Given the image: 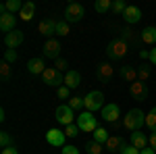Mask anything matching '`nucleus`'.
Returning a JSON list of instances; mask_svg holds the SVG:
<instances>
[{
    "mask_svg": "<svg viewBox=\"0 0 156 154\" xmlns=\"http://www.w3.org/2000/svg\"><path fill=\"white\" fill-rule=\"evenodd\" d=\"M121 154H142V150H137V148H133L131 144H129V146H127V148H125V150H123Z\"/></svg>",
    "mask_w": 156,
    "mask_h": 154,
    "instance_id": "ea45409f",
    "label": "nucleus"
},
{
    "mask_svg": "<svg viewBox=\"0 0 156 154\" xmlns=\"http://www.w3.org/2000/svg\"><path fill=\"white\" fill-rule=\"evenodd\" d=\"M129 96H131L133 100H137V102H144L146 98H148V85L146 81H133L129 83Z\"/></svg>",
    "mask_w": 156,
    "mask_h": 154,
    "instance_id": "6e6552de",
    "label": "nucleus"
},
{
    "mask_svg": "<svg viewBox=\"0 0 156 154\" xmlns=\"http://www.w3.org/2000/svg\"><path fill=\"white\" fill-rule=\"evenodd\" d=\"M44 56L46 59H56L58 60V54H60V42L56 38H48L46 42H44Z\"/></svg>",
    "mask_w": 156,
    "mask_h": 154,
    "instance_id": "9d476101",
    "label": "nucleus"
},
{
    "mask_svg": "<svg viewBox=\"0 0 156 154\" xmlns=\"http://www.w3.org/2000/svg\"><path fill=\"white\" fill-rule=\"evenodd\" d=\"M4 60H6L9 65L15 63V60H17V52H15V50H6V52H4Z\"/></svg>",
    "mask_w": 156,
    "mask_h": 154,
    "instance_id": "4c0bfd02",
    "label": "nucleus"
},
{
    "mask_svg": "<svg viewBox=\"0 0 156 154\" xmlns=\"http://www.w3.org/2000/svg\"><path fill=\"white\" fill-rule=\"evenodd\" d=\"M37 31H40L42 36H46V40L52 38L54 34H56V21H54V19H44V21H40Z\"/></svg>",
    "mask_w": 156,
    "mask_h": 154,
    "instance_id": "dca6fc26",
    "label": "nucleus"
},
{
    "mask_svg": "<svg viewBox=\"0 0 156 154\" xmlns=\"http://www.w3.org/2000/svg\"><path fill=\"white\" fill-rule=\"evenodd\" d=\"M104 146H106V150L110 154H121L127 148V142H125V138H121V135H110Z\"/></svg>",
    "mask_w": 156,
    "mask_h": 154,
    "instance_id": "9b49d317",
    "label": "nucleus"
},
{
    "mask_svg": "<svg viewBox=\"0 0 156 154\" xmlns=\"http://www.w3.org/2000/svg\"><path fill=\"white\" fill-rule=\"evenodd\" d=\"M69 34H71V25L67 23L65 19L56 21V36H69Z\"/></svg>",
    "mask_w": 156,
    "mask_h": 154,
    "instance_id": "cd10ccee",
    "label": "nucleus"
},
{
    "mask_svg": "<svg viewBox=\"0 0 156 154\" xmlns=\"http://www.w3.org/2000/svg\"><path fill=\"white\" fill-rule=\"evenodd\" d=\"M23 4H25V2H21V0H6V2L0 6V15H2V13H11V15H15V13H21Z\"/></svg>",
    "mask_w": 156,
    "mask_h": 154,
    "instance_id": "aec40b11",
    "label": "nucleus"
},
{
    "mask_svg": "<svg viewBox=\"0 0 156 154\" xmlns=\"http://www.w3.org/2000/svg\"><path fill=\"white\" fill-rule=\"evenodd\" d=\"M148 146H150V148H154V150H156V133H152V135L148 138Z\"/></svg>",
    "mask_w": 156,
    "mask_h": 154,
    "instance_id": "37998d69",
    "label": "nucleus"
},
{
    "mask_svg": "<svg viewBox=\"0 0 156 154\" xmlns=\"http://www.w3.org/2000/svg\"><path fill=\"white\" fill-rule=\"evenodd\" d=\"M100 117H102V121H106V123H110V125L119 123V119H121V108H119V104H115V102L104 104L102 113H100Z\"/></svg>",
    "mask_w": 156,
    "mask_h": 154,
    "instance_id": "423d86ee",
    "label": "nucleus"
},
{
    "mask_svg": "<svg viewBox=\"0 0 156 154\" xmlns=\"http://www.w3.org/2000/svg\"><path fill=\"white\" fill-rule=\"evenodd\" d=\"M56 94H58V98H60V100H69V98H71V90H69L67 85H60Z\"/></svg>",
    "mask_w": 156,
    "mask_h": 154,
    "instance_id": "e433bc0d",
    "label": "nucleus"
},
{
    "mask_svg": "<svg viewBox=\"0 0 156 154\" xmlns=\"http://www.w3.org/2000/svg\"><path fill=\"white\" fill-rule=\"evenodd\" d=\"M54 115H56V121H58L60 125H65V127L75 123V115H73V108L69 104H60Z\"/></svg>",
    "mask_w": 156,
    "mask_h": 154,
    "instance_id": "1a4fd4ad",
    "label": "nucleus"
},
{
    "mask_svg": "<svg viewBox=\"0 0 156 154\" xmlns=\"http://www.w3.org/2000/svg\"><path fill=\"white\" fill-rule=\"evenodd\" d=\"M65 85H67L69 90L79 88V85H81V75H79V71H73V69H69V71L65 73Z\"/></svg>",
    "mask_w": 156,
    "mask_h": 154,
    "instance_id": "f3484780",
    "label": "nucleus"
},
{
    "mask_svg": "<svg viewBox=\"0 0 156 154\" xmlns=\"http://www.w3.org/2000/svg\"><path fill=\"white\" fill-rule=\"evenodd\" d=\"M67 104H69V106H71L73 110H81V108H85V102H83V98H79V96H71Z\"/></svg>",
    "mask_w": 156,
    "mask_h": 154,
    "instance_id": "c756f323",
    "label": "nucleus"
},
{
    "mask_svg": "<svg viewBox=\"0 0 156 154\" xmlns=\"http://www.w3.org/2000/svg\"><path fill=\"white\" fill-rule=\"evenodd\" d=\"M23 40H25V34L21 31V29H15V31H11V34L4 36V44H6L9 50H15L17 46L23 44Z\"/></svg>",
    "mask_w": 156,
    "mask_h": 154,
    "instance_id": "f8f14e48",
    "label": "nucleus"
},
{
    "mask_svg": "<svg viewBox=\"0 0 156 154\" xmlns=\"http://www.w3.org/2000/svg\"><path fill=\"white\" fill-rule=\"evenodd\" d=\"M146 123V115L140 110V108H131L125 119H123V125L127 127L129 131H142V125Z\"/></svg>",
    "mask_w": 156,
    "mask_h": 154,
    "instance_id": "f03ea898",
    "label": "nucleus"
},
{
    "mask_svg": "<svg viewBox=\"0 0 156 154\" xmlns=\"http://www.w3.org/2000/svg\"><path fill=\"white\" fill-rule=\"evenodd\" d=\"M140 59L150 60V50H140Z\"/></svg>",
    "mask_w": 156,
    "mask_h": 154,
    "instance_id": "c03bdc74",
    "label": "nucleus"
},
{
    "mask_svg": "<svg viewBox=\"0 0 156 154\" xmlns=\"http://www.w3.org/2000/svg\"><path fill=\"white\" fill-rule=\"evenodd\" d=\"M27 69H29L31 75H44V71H46L48 67H46L44 59H40V56H37V59H31L29 63H27Z\"/></svg>",
    "mask_w": 156,
    "mask_h": 154,
    "instance_id": "a211bd4d",
    "label": "nucleus"
},
{
    "mask_svg": "<svg viewBox=\"0 0 156 154\" xmlns=\"http://www.w3.org/2000/svg\"><path fill=\"white\" fill-rule=\"evenodd\" d=\"M42 77H44V83H46V85H52V88H60V85L65 83V77H62V73H60L56 67H48Z\"/></svg>",
    "mask_w": 156,
    "mask_h": 154,
    "instance_id": "0eeeda50",
    "label": "nucleus"
},
{
    "mask_svg": "<svg viewBox=\"0 0 156 154\" xmlns=\"http://www.w3.org/2000/svg\"><path fill=\"white\" fill-rule=\"evenodd\" d=\"M77 125H79V129L85 131V133H94L98 129V121L94 117V113H79V117H77Z\"/></svg>",
    "mask_w": 156,
    "mask_h": 154,
    "instance_id": "20e7f679",
    "label": "nucleus"
},
{
    "mask_svg": "<svg viewBox=\"0 0 156 154\" xmlns=\"http://www.w3.org/2000/svg\"><path fill=\"white\" fill-rule=\"evenodd\" d=\"M65 140H67V135H65V131H60V129H50L48 133H46V142H48L50 146L62 148V146H65Z\"/></svg>",
    "mask_w": 156,
    "mask_h": 154,
    "instance_id": "4468645a",
    "label": "nucleus"
},
{
    "mask_svg": "<svg viewBox=\"0 0 156 154\" xmlns=\"http://www.w3.org/2000/svg\"><path fill=\"white\" fill-rule=\"evenodd\" d=\"M83 102H85V110H87V113L102 110V108H104V94H102L100 90H94V92H90V94L83 98Z\"/></svg>",
    "mask_w": 156,
    "mask_h": 154,
    "instance_id": "7ed1b4c3",
    "label": "nucleus"
},
{
    "mask_svg": "<svg viewBox=\"0 0 156 154\" xmlns=\"http://www.w3.org/2000/svg\"><path fill=\"white\" fill-rule=\"evenodd\" d=\"M54 67H56V69H58V71L60 73H62V71H65V69H67V60H65V59H62V60H56V63H54Z\"/></svg>",
    "mask_w": 156,
    "mask_h": 154,
    "instance_id": "a19ab883",
    "label": "nucleus"
},
{
    "mask_svg": "<svg viewBox=\"0 0 156 154\" xmlns=\"http://www.w3.org/2000/svg\"><path fill=\"white\" fill-rule=\"evenodd\" d=\"M34 15H36V4H34V2H25L21 13H19V19H21V21H31Z\"/></svg>",
    "mask_w": 156,
    "mask_h": 154,
    "instance_id": "5701e85b",
    "label": "nucleus"
},
{
    "mask_svg": "<svg viewBox=\"0 0 156 154\" xmlns=\"http://www.w3.org/2000/svg\"><path fill=\"white\" fill-rule=\"evenodd\" d=\"M129 140H131V146H133V148H137V150H144V148H148V138H146L144 131H133Z\"/></svg>",
    "mask_w": 156,
    "mask_h": 154,
    "instance_id": "6ab92c4d",
    "label": "nucleus"
},
{
    "mask_svg": "<svg viewBox=\"0 0 156 154\" xmlns=\"http://www.w3.org/2000/svg\"><path fill=\"white\" fill-rule=\"evenodd\" d=\"M123 40H125L127 44H137V42H142V38H137V36H135V31H131L129 27L123 29Z\"/></svg>",
    "mask_w": 156,
    "mask_h": 154,
    "instance_id": "c85d7f7f",
    "label": "nucleus"
},
{
    "mask_svg": "<svg viewBox=\"0 0 156 154\" xmlns=\"http://www.w3.org/2000/svg\"><path fill=\"white\" fill-rule=\"evenodd\" d=\"M146 127L152 131V133H156V106L146 115Z\"/></svg>",
    "mask_w": 156,
    "mask_h": 154,
    "instance_id": "a878e982",
    "label": "nucleus"
},
{
    "mask_svg": "<svg viewBox=\"0 0 156 154\" xmlns=\"http://www.w3.org/2000/svg\"><path fill=\"white\" fill-rule=\"evenodd\" d=\"M96 77L102 83L112 81V65H110V63H100L98 69H96Z\"/></svg>",
    "mask_w": 156,
    "mask_h": 154,
    "instance_id": "2eb2a0df",
    "label": "nucleus"
},
{
    "mask_svg": "<svg viewBox=\"0 0 156 154\" xmlns=\"http://www.w3.org/2000/svg\"><path fill=\"white\" fill-rule=\"evenodd\" d=\"M125 9H127V4H125L123 0H115V2H112V13L123 15V13H125Z\"/></svg>",
    "mask_w": 156,
    "mask_h": 154,
    "instance_id": "c9c22d12",
    "label": "nucleus"
},
{
    "mask_svg": "<svg viewBox=\"0 0 156 154\" xmlns=\"http://www.w3.org/2000/svg\"><path fill=\"white\" fill-rule=\"evenodd\" d=\"M140 38H142V42H144V44H154V42H156V27H154V25L146 27Z\"/></svg>",
    "mask_w": 156,
    "mask_h": 154,
    "instance_id": "b1692460",
    "label": "nucleus"
},
{
    "mask_svg": "<svg viewBox=\"0 0 156 154\" xmlns=\"http://www.w3.org/2000/svg\"><path fill=\"white\" fill-rule=\"evenodd\" d=\"M0 146H2V148H9V146H12L11 133H6V131H2V133H0Z\"/></svg>",
    "mask_w": 156,
    "mask_h": 154,
    "instance_id": "f704fd0d",
    "label": "nucleus"
},
{
    "mask_svg": "<svg viewBox=\"0 0 156 154\" xmlns=\"http://www.w3.org/2000/svg\"><path fill=\"white\" fill-rule=\"evenodd\" d=\"M123 19H125L129 25L137 23V21L142 19V11H140L137 6H127V9H125V13H123Z\"/></svg>",
    "mask_w": 156,
    "mask_h": 154,
    "instance_id": "412c9836",
    "label": "nucleus"
},
{
    "mask_svg": "<svg viewBox=\"0 0 156 154\" xmlns=\"http://www.w3.org/2000/svg\"><path fill=\"white\" fill-rule=\"evenodd\" d=\"M108 138H110V135H108V131L104 129V127H98V129L94 131V142L102 144V146H104V144L108 142Z\"/></svg>",
    "mask_w": 156,
    "mask_h": 154,
    "instance_id": "393cba45",
    "label": "nucleus"
},
{
    "mask_svg": "<svg viewBox=\"0 0 156 154\" xmlns=\"http://www.w3.org/2000/svg\"><path fill=\"white\" fill-rule=\"evenodd\" d=\"M0 77H2V81H9L11 79V65L6 60L0 63Z\"/></svg>",
    "mask_w": 156,
    "mask_h": 154,
    "instance_id": "2f4dec72",
    "label": "nucleus"
},
{
    "mask_svg": "<svg viewBox=\"0 0 156 154\" xmlns=\"http://www.w3.org/2000/svg\"><path fill=\"white\" fill-rule=\"evenodd\" d=\"M17 17L15 15H11V13H2L0 15V29L4 31V34H11V31H15L17 27Z\"/></svg>",
    "mask_w": 156,
    "mask_h": 154,
    "instance_id": "ddd939ff",
    "label": "nucleus"
},
{
    "mask_svg": "<svg viewBox=\"0 0 156 154\" xmlns=\"http://www.w3.org/2000/svg\"><path fill=\"white\" fill-rule=\"evenodd\" d=\"M83 15H85V11L79 2H69L67 9H65V21L67 23H77V21L83 19Z\"/></svg>",
    "mask_w": 156,
    "mask_h": 154,
    "instance_id": "39448f33",
    "label": "nucleus"
},
{
    "mask_svg": "<svg viewBox=\"0 0 156 154\" xmlns=\"http://www.w3.org/2000/svg\"><path fill=\"white\" fill-rule=\"evenodd\" d=\"M150 67H146V65H142V67H140V69H137V79H140V81H146V79H148V77H150Z\"/></svg>",
    "mask_w": 156,
    "mask_h": 154,
    "instance_id": "72a5a7b5",
    "label": "nucleus"
},
{
    "mask_svg": "<svg viewBox=\"0 0 156 154\" xmlns=\"http://www.w3.org/2000/svg\"><path fill=\"white\" fill-rule=\"evenodd\" d=\"M150 60L156 65V48H152V50H150Z\"/></svg>",
    "mask_w": 156,
    "mask_h": 154,
    "instance_id": "a18cd8bd",
    "label": "nucleus"
},
{
    "mask_svg": "<svg viewBox=\"0 0 156 154\" xmlns=\"http://www.w3.org/2000/svg\"><path fill=\"white\" fill-rule=\"evenodd\" d=\"M127 52H129V44H127L123 38L112 40V42L106 46V56L112 59V60H123L125 56H127Z\"/></svg>",
    "mask_w": 156,
    "mask_h": 154,
    "instance_id": "f257e3e1",
    "label": "nucleus"
},
{
    "mask_svg": "<svg viewBox=\"0 0 156 154\" xmlns=\"http://www.w3.org/2000/svg\"><path fill=\"white\" fill-rule=\"evenodd\" d=\"M62 154H79V148H75V146H62Z\"/></svg>",
    "mask_w": 156,
    "mask_h": 154,
    "instance_id": "58836bf2",
    "label": "nucleus"
},
{
    "mask_svg": "<svg viewBox=\"0 0 156 154\" xmlns=\"http://www.w3.org/2000/svg\"><path fill=\"white\" fill-rule=\"evenodd\" d=\"M79 125H77V123H73V125H67V127H65V135H67V138H77V135H79Z\"/></svg>",
    "mask_w": 156,
    "mask_h": 154,
    "instance_id": "473e14b6",
    "label": "nucleus"
},
{
    "mask_svg": "<svg viewBox=\"0 0 156 154\" xmlns=\"http://www.w3.org/2000/svg\"><path fill=\"white\" fill-rule=\"evenodd\" d=\"M0 154H19V152H17L15 146H9V148H2V152H0Z\"/></svg>",
    "mask_w": 156,
    "mask_h": 154,
    "instance_id": "79ce46f5",
    "label": "nucleus"
},
{
    "mask_svg": "<svg viewBox=\"0 0 156 154\" xmlns=\"http://www.w3.org/2000/svg\"><path fill=\"white\" fill-rule=\"evenodd\" d=\"M85 150H87V154H102V150H104V148H102V144H98V142H94V140H92V142L85 144Z\"/></svg>",
    "mask_w": 156,
    "mask_h": 154,
    "instance_id": "7c9ffc66",
    "label": "nucleus"
},
{
    "mask_svg": "<svg viewBox=\"0 0 156 154\" xmlns=\"http://www.w3.org/2000/svg\"><path fill=\"white\" fill-rule=\"evenodd\" d=\"M142 154H156V150H154V148H150V146H148V148H144V150H142Z\"/></svg>",
    "mask_w": 156,
    "mask_h": 154,
    "instance_id": "49530a36",
    "label": "nucleus"
},
{
    "mask_svg": "<svg viewBox=\"0 0 156 154\" xmlns=\"http://www.w3.org/2000/svg\"><path fill=\"white\" fill-rule=\"evenodd\" d=\"M94 9H96V13L104 15V13H108L112 9V2H110V0H98L96 4H94Z\"/></svg>",
    "mask_w": 156,
    "mask_h": 154,
    "instance_id": "bb28decb",
    "label": "nucleus"
},
{
    "mask_svg": "<svg viewBox=\"0 0 156 154\" xmlns=\"http://www.w3.org/2000/svg\"><path fill=\"white\" fill-rule=\"evenodd\" d=\"M119 75L125 79V81H137V69H133V67H129V65H125V67H121L119 69Z\"/></svg>",
    "mask_w": 156,
    "mask_h": 154,
    "instance_id": "4be33fe9",
    "label": "nucleus"
}]
</instances>
